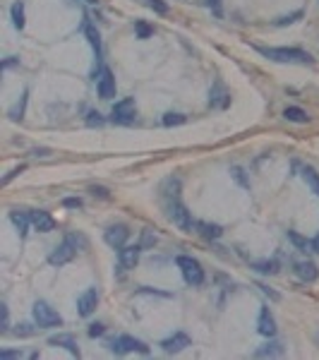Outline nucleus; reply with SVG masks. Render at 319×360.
Wrapping results in <instances>:
<instances>
[{"instance_id": "nucleus-1", "label": "nucleus", "mask_w": 319, "mask_h": 360, "mask_svg": "<svg viewBox=\"0 0 319 360\" xmlns=\"http://www.w3.org/2000/svg\"><path fill=\"white\" fill-rule=\"evenodd\" d=\"M259 53L276 60V63H302V65L314 63V58L310 53L300 51V48H259Z\"/></svg>"}, {"instance_id": "nucleus-2", "label": "nucleus", "mask_w": 319, "mask_h": 360, "mask_svg": "<svg viewBox=\"0 0 319 360\" xmlns=\"http://www.w3.org/2000/svg\"><path fill=\"white\" fill-rule=\"evenodd\" d=\"M175 264H178V269L182 271V278L190 286H202L204 284V269H202V264L197 259L187 257V255H180V257L175 259Z\"/></svg>"}, {"instance_id": "nucleus-3", "label": "nucleus", "mask_w": 319, "mask_h": 360, "mask_svg": "<svg viewBox=\"0 0 319 360\" xmlns=\"http://www.w3.org/2000/svg\"><path fill=\"white\" fill-rule=\"evenodd\" d=\"M166 209H168V219H171L178 228H182V231H192L194 221L190 219V212L185 209V204L180 202V197H171L168 204H166Z\"/></svg>"}, {"instance_id": "nucleus-4", "label": "nucleus", "mask_w": 319, "mask_h": 360, "mask_svg": "<svg viewBox=\"0 0 319 360\" xmlns=\"http://www.w3.org/2000/svg\"><path fill=\"white\" fill-rule=\"evenodd\" d=\"M110 351L115 353V355H125V353H149V346L146 343H142L139 339H135V336H128V334H123V336H118V339H113L110 341Z\"/></svg>"}, {"instance_id": "nucleus-5", "label": "nucleus", "mask_w": 319, "mask_h": 360, "mask_svg": "<svg viewBox=\"0 0 319 360\" xmlns=\"http://www.w3.org/2000/svg\"><path fill=\"white\" fill-rule=\"evenodd\" d=\"M34 319H36L38 327H60L63 324V317L55 312L48 303H44V300L34 303Z\"/></svg>"}, {"instance_id": "nucleus-6", "label": "nucleus", "mask_w": 319, "mask_h": 360, "mask_svg": "<svg viewBox=\"0 0 319 360\" xmlns=\"http://www.w3.org/2000/svg\"><path fill=\"white\" fill-rule=\"evenodd\" d=\"M110 120H113V123H120V125H130V123L135 120V99H125V101L115 103Z\"/></svg>"}, {"instance_id": "nucleus-7", "label": "nucleus", "mask_w": 319, "mask_h": 360, "mask_svg": "<svg viewBox=\"0 0 319 360\" xmlns=\"http://www.w3.org/2000/svg\"><path fill=\"white\" fill-rule=\"evenodd\" d=\"M128 238H130V231H128V226H123V223H113L103 233V240L108 243L110 248H118V250L128 243Z\"/></svg>"}, {"instance_id": "nucleus-8", "label": "nucleus", "mask_w": 319, "mask_h": 360, "mask_svg": "<svg viewBox=\"0 0 319 360\" xmlns=\"http://www.w3.org/2000/svg\"><path fill=\"white\" fill-rule=\"evenodd\" d=\"M96 305H99V291L96 288H87L82 296L77 298V312L82 317H89L96 310Z\"/></svg>"}, {"instance_id": "nucleus-9", "label": "nucleus", "mask_w": 319, "mask_h": 360, "mask_svg": "<svg viewBox=\"0 0 319 360\" xmlns=\"http://www.w3.org/2000/svg\"><path fill=\"white\" fill-rule=\"evenodd\" d=\"M228 103H230V94H228V89L223 87V82L216 79L209 92V106L211 108H228Z\"/></svg>"}, {"instance_id": "nucleus-10", "label": "nucleus", "mask_w": 319, "mask_h": 360, "mask_svg": "<svg viewBox=\"0 0 319 360\" xmlns=\"http://www.w3.org/2000/svg\"><path fill=\"white\" fill-rule=\"evenodd\" d=\"M99 96L101 99H113L115 96V77H113V72H110L108 67H103L99 74Z\"/></svg>"}, {"instance_id": "nucleus-11", "label": "nucleus", "mask_w": 319, "mask_h": 360, "mask_svg": "<svg viewBox=\"0 0 319 360\" xmlns=\"http://www.w3.org/2000/svg\"><path fill=\"white\" fill-rule=\"evenodd\" d=\"M190 343L192 341H190V336H187V334L178 332V334H173V336L164 339V341H161V348H164L166 353H180V351H185Z\"/></svg>"}, {"instance_id": "nucleus-12", "label": "nucleus", "mask_w": 319, "mask_h": 360, "mask_svg": "<svg viewBox=\"0 0 319 360\" xmlns=\"http://www.w3.org/2000/svg\"><path fill=\"white\" fill-rule=\"evenodd\" d=\"M74 252H77V250H74L72 245H70V243L65 240L60 248H55L53 252L48 255V262H51L53 267H63V264H67V262H70V259L74 257Z\"/></svg>"}, {"instance_id": "nucleus-13", "label": "nucleus", "mask_w": 319, "mask_h": 360, "mask_svg": "<svg viewBox=\"0 0 319 360\" xmlns=\"http://www.w3.org/2000/svg\"><path fill=\"white\" fill-rule=\"evenodd\" d=\"M29 216H31V226H34L38 233L55 231V219L48 212H41V209H38V212H29Z\"/></svg>"}, {"instance_id": "nucleus-14", "label": "nucleus", "mask_w": 319, "mask_h": 360, "mask_svg": "<svg viewBox=\"0 0 319 360\" xmlns=\"http://www.w3.org/2000/svg\"><path fill=\"white\" fill-rule=\"evenodd\" d=\"M295 274H298V278L300 281H307V284H312V281H317L319 276V269L314 262H310V259H300V262H295Z\"/></svg>"}, {"instance_id": "nucleus-15", "label": "nucleus", "mask_w": 319, "mask_h": 360, "mask_svg": "<svg viewBox=\"0 0 319 360\" xmlns=\"http://www.w3.org/2000/svg\"><path fill=\"white\" fill-rule=\"evenodd\" d=\"M139 252H142V245H123L120 248V264L125 269H135L137 262H139Z\"/></svg>"}, {"instance_id": "nucleus-16", "label": "nucleus", "mask_w": 319, "mask_h": 360, "mask_svg": "<svg viewBox=\"0 0 319 360\" xmlns=\"http://www.w3.org/2000/svg\"><path fill=\"white\" fill-rule=\"evenodd\" d=\"M51 346H60V348H67V351L72 353V355H79V348H77V341H74L72 334H55L48 339Z\"/></svg>"}, {"instance_id": "nucleus-17", "label": "nucleus", "mask_w": 319, "mask_h": 360, "mask_svg": "<svg viewBox=\"0 0 319 360\" xmlns=\"http://www.w3.org/2000/svg\"><path fill=\"white\" fill-rule=\"evenodd\" d=\"M257 329H259L262 336H273V334H276V322H273L269 307H262V312H259V322H257Z\"/></svg>"}, {"instance_id": "nucleus-18", "label": "nucleus", "mask_w": 319, "mask_h": 360, "mask_svg": "<svg viewBox=\"0 0 319 360\" xmlns=\"http://www.w3.org/2000/svg\"><path fill=\"white\" fill-rule=\"evenodd\" d=\"M194 228L204 235V238H209V240H216L223 235V228L221 226H216V223H207V221H197L194 223Z\"/></svg>"}, {"instance_id": "nucleus-19", "label": "nucleus", "mask_w": 319, "mask_h": 360, "mask_svg": "<svg viewBox=\"0 0 319 360\" xmlns=\"http://www.w3.org/2000/svg\"><path fill=\"white\" fill-rule=\"evenodd\" d=\"M255 355L257 358H278V355H283V346L278 341H271L266 346H262V348H257Z\"/></svg>"}, {"instance_id": "nucleus-20", "label": "nucleus", "mask_w": 319, "mask_h": 360, "mask_svg": "<svg viewBox=\"0 0 319 360\" xmlns=\"http://www.w3.org/2000/svg\"><path fill=\"white\" fill-rule=\"evenodd\" d=\"M283 118L291 120V123H310V115H307V111H302L300 106H288L286 111H283Z\"/></svg>"}, {"instance_id": "nucleus-21", "label": "nucleus", "mask_w": 319, "mask_h": 360, "mask_svg": "<svg viewBox=\"0 0 319 360\" xmlns=\"http://www.w3.org/2000/svg\"><path fill=\"white\" fill-rule=\"evenodd\" d=\"M10 219H12V223L17 226L19 235L24 238V235H27L29 223H31V216H29V214H24V212H12V214H10Z\"/></svg>"}, {"instance_id": "nucleus-22", "label": "nucleus", "mask_w": 319, "mask_h": 360, "mask_svg": "<svg viewBox=\"0 0 319 360\" xmlns=\"http://www.w3.org/2000/svg\"><path fill=\"white\" fill-rule=\"evenodd\" d=\"M84 34H87L91 48H94V53H96V60H99V58H101V36H99V31H96V29H94L89 22H87V24H84Z\"/></svg>"}, {"instance_id": "nucleus-23", "label": "nucleus", "mask_w": 319, "mask_h": 360, "mask_svg": "<svg viewBox=\"0 0 319 360\" xmlns=\"http://www.w3.org/2000/svg\"><path fill=\"white\" fill-rule=\"evenodd\" d=\"M302 178H305L307 187H310L312 192L319 197V173H317V171H314V168H310V166H305V168H302Z\"/></svg>"}, {"instance_id": "nucleus-24", "label": "nucleus", "mask_w": 319, "mask_h": 360, "mask_svg": "<svg viewBox=\"0 0 319 360\" xmlns=\"http://www.w3.org/2000/svg\"><path fill=\"white\" fill-rule=\"evenodd\" d=\"M12 24L17 29H24V3L22 0H17L12 5Z\"/></svg>"}, {"instance_id": "nucleus-25", "label": "nucleus", "mask_w": 319, "mask_h": 360, "mask_svg": "<svg viewBox=\"0 0 319 360\" xmlns=\"http://www.w3.org/2000/svg\"><path fill=\"white\" fill-rule=\"evenodd\" d=\"M252 267H255L259 274H276V271H278V262H276V259H269V262H255Z\"/></svg>"}, {"instance_id": "nucleus-26", "label": "nucleus", "mask_w": 319, "mask_h": 360, "mask_svg": "<svg viewBox=\"0 0 319 360\" xmlns=\"http://www.w3.org/2000/svg\"><path fill=\"white\" fill-rule=\"evenodd\" d=\"M185 123H187V115H182V113H166L164 115L166 128H175V125H185Z\"/></svg>"}, {"instance_id": "nucleus-27", "label": "nucleus", "mask_w": 319, "mask_h": 360, "mask_svg": "<svg viewBox=\"0 0 319 360\" xmlns=\"http://www.w3.org/2000/svg\"><path fill=\"white\" fill-rule=\"evenodd\" d=\"M65 240H67V243H70L74 250H87V248H89V240L84 238V235H79V233H70Z\"/></svg>"}, {"instance_id": "nucleus-28", "label": "nucleus", "mask_w": 319, "mask_h": 360, "mask_svg": "<svg viewBox=\"0 0 319 360\" xmlns=\"http://www.w3.org/2000/svg\"><path fill=\"white\" fill-rule=\"evenodd\" d=\"M288 240H291V243H295V245H298V248H300V250H307V248H312V240H305V238H300V235H298V233H295V231H288Z\"/></svg>"}, {"instance_id": "nucleus-29", "label": "nucleus", "mask_w": 319, "mask_h": 360, "mask_svg": "<svg viewBox=\"0 0 319 360\" xmlns=\"http://www.w3.org/2000/svg\"><path fill=\"white\" fill-rule=\"evenodd\" d=\"M103 123H106V120H103V115H101L99 111H89V113H87V125H91V128H94V125H96V128H101Z\"/></svg>"}, {"instance_id": "nucleus-30", "label": "nucleus", "mask_w": 319, "mask_h": 360, "mask_svg": "<svg viewBox=\"0 0 319 360\" xmlns=\"http://www.w3.org/2000/svg\"><path fill=\"white\" fill-rule=\"evenodd\" d=\"M144 3L154 10V12H158V15H168V5H166L164 0H144Z\"/></svg>"}, {"instance_id": "nucleus-31", "label": "nucleus", "mask_w": 319, "mask_h": 360, "mask_svg": "<svg viewBox=\"0 0 319 360\" xmlns=\"http://www.w3.org/2000/svg\"><path fill=\"white\" fill-rule=\"evenodd\" d=\"M139 245H142V250L154 248V245H156V235L151 231H142V243H139Z\"/></svg>"}, {"instance_id": "nucleus-32", "label": "nucleus", "mask_w": 319, "mask_h": 360, "mask_svg": "<svg viewBox=\"0 0 319 360\" xmlns=\"http://www.w3.org/2000/svg\"><path fill=\"white\" fill-rule=\"evenodd\" d=\"M135 31H137V36H139V38H149L151 34H154V29L146 27L144 22H137V24H135Z\"/></svg>"}, {"instance_id": "nucleus-33", "label": "nucleus", "mask_w": 319, "mask_h": 360, "mask_svg": "<svg viewBox=\"0 0 319 360\" xmlns=\"http://www.w3.org/2000/svg\"><path fill=\"white\" fill-rule=\"evenodd\" d=\"M24 103H27V94H24V96H22V101H19L17 106L10 111V118H12V120H22V113H24Z\"/></svg>"}, {"instance_id": "nucleus-34", "label": "nucleus", "mask_w": 319, "mask_h": 360, "mask_svg": "<svg viewBox=\"0 0 319 360\" xmlns=\"http://www.w3.org/2000/svg\"><path fill=\"white\" fill-rule=\"evenodd\" d=\"M230 173H233V178H235V180H237V183H240V185H243V187H250V180H247V178H245V173H243V168H233V171H230Z\"/></svg>"}, {"instance_id": "nucleus-35", "label": "nucleus", "mask_w": 319, "mask_h": 360, "mask_svg": "<svg viewBox=\"0 0 319 360\" xmlns=\"http://www.w3.org/2000/svg\"><path fill=\"white\" fill-rule=\"evenodd\" d=\"M63 207H67V209H82V199L79 197H67V199H63Z\"/></svg>"}, {"instance_id": "nucleus-36", "label": "nucleus", "mask_w": 319, "mask_h": 360, "mask_svg": "<svg viewBox=\"0 0 319 360\" xmlns=\"http://www.w3.org/2000/svg\"><path fill=\"white\" fill-rule=\"evenodd\" d=\"M300 17H302V12H293V15H288V17L276 19V24H278V27H283V24H293L295 19H300Z\"/></svg>"}, {"instance_id": "nucleus-37", "label": "nucleus", "mask_w": 319, "mask_h": 360, "mask_svg": "<svg viewBox=\"0 0 319 360\" xmlns=\"http://www.w3.org/2000/svg\"><path fill=\"white\" fill-rule=\"evenodd\" d=\"M103 334H106V327H103V324H91V327H89V336H91V339L103 336Z\"/></svg>"}, {"instance_id": "nucleus-38", "label": "nucleus", "mask_w": 319, "mask_h": 360, "mask_svg": "<svg viewBox=\"0 0 319 360\" xmlns=\"http://www.w3.org/2000/svg\"><path fill=\"white\" fill-rule=\"evenodd\" d=\"M207 5L211 8V12H214L216 17H223V10H221V0H207Z\"/></svg>"}, {"instance_id": "nucleus-39", "label": "nucleus", "mask_w": 319, "mask_h": 360, "mask_svg": "<svg viewBox=\"0 0 319 360\" xmlns=\"http://www.w3.org/2000/svg\"><path fill=\"white\" fill-rule=\"evenodd\" d=\"M0 312H3V327H0V329H3V332H8V322H10V314H8V305H5V303L0 305Z\"/></svg>"}, {"instance_id": "nucleus-40", "label": "nucleus", "mask_w": 319, "mask_h": 360, "mask_svg": "<svg viewBox=\"0 0 319 360\" xmlns=\"http://www.w3.org/2000/svg\"><path fill=\"white\" fill-rule=\"evenodd\" d=\"M31 334H34V329L29 324H19L17 327V336H31Z\"/></svg>"}, {"instance_id": "nucleus-41", "label": "nucleus", "mask_w": 319, "mask_h": 360, "mask_svg": "<svg viewBox=\"0 0 319 360\" xmlns=\"http://www.w3.org/2000/svg\"><path fill=\"white\" fill-rule=\"evenodd\" d=\"M22 171H24V166H19V168H15V171H10L8 176L3 178V185H8V183H10V180H12V178H17V176H19V173H22Z\"/></svg>"}, {"instance_id": "nucleus-42", "label": "nucleus", "mask_w": 319, "mask_h": 360, "mask_svg": "<svg viewBox=\"0 0 319 360\" xmlns=\"http://www.w3.org/2000/svg\"><path fill=\"white\" fill-rule=\"evenodd\" d=\"M91 194H94V197L99 194V197H103V199H108V197H110V194H108V190H106V187H91Z\"/></svg>"}, {"instance_id": "nucleus-43", "label": "nucleus", "mask_w": 319, "mask_h": 360, "mask_svg": "<svg viewBox=\"0 0 319 360\" xmlns=\"http://www.w3.org/2000/svg\"><path fill=\"white\" fill-rule=\"evenodd\" d=\"M259 288H262V293H266L271 300H278V293H276V291H271V288H266V286H259Z\"/></svg>"}, {"instance_id": "nucleus-44", "label": "nucleus", "mask_w": 319, "mask_h": 360, "mask_svg": "<svg viewBox=\"0 0 319 360\" xmlns=\"http://www.w3.org/2000/svg\"><path fill=\"white\" fill-rule=\"evenodd\" d=\"M19 351H0V358H19Z\"/></svg>"}, {"instance_id": "nucleus-45", "label": "nucleus", "mask_w": 319, "mask_h": 360, "mask_svg": "<svg viewBox=\"0 0 319 360\" xmlns=\"http://www.w3.org/2000/svg\"><path fill=\"white\" fill-rule=\"evenodd\" d=\"M31 154H34V156H48V149H34Z\"/></svg>"}, {"instance_id": "nucleus-46", "label": "nucleus", "mask_w": 319, "mask_h": 360, "mask_svg": "<svg viewBox=\"0 0 319 360\" xmlns=\"http://www.w3.org/2000/svg\"><path fill=\"white\" fill-rule=\"evenodd\" d=\"M312 250H314V252H319V233L312 238Z\"/></svg>"}, {"instance_id": "nucleus-47", "label": "nucleus", "mask_w": 319, "mask_h": 360, "mask_svg": "<svg viewBox=\"0 0 319 360\" xmlns=\"http://www.w3.org/2000/svg\"><path fill=\"white\" fill-rule=\"evenodd\" d=\"M87 3H96V0H87Z\"/></svg>"}]
</instances>
